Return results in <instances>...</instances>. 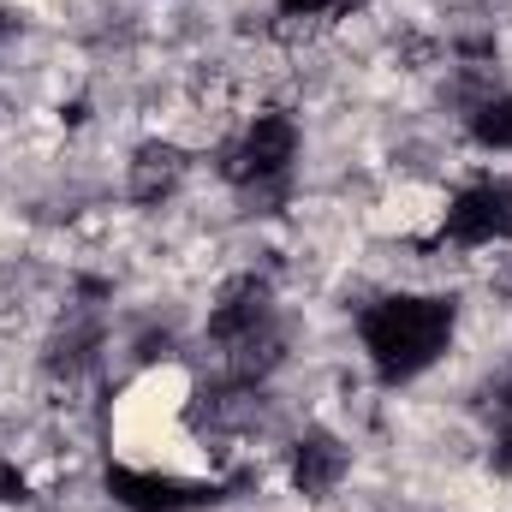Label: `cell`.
Returning <instances> with one entry per match:
<instances>
[{
  "instance_id": "obj_11",
  "label": "cell",
  "mask_w": 512,
  "mask_h": 512,
  "mask_svg": "<svg viewBox=\"0 0 512 512\" xmlns=\"http://www.w3.org/2000/svg\"><path fill=\"white\" fill-rule=\"evenodd\" d=\"M0 36H6V18H0Z\"/></svg>"
},
{
  "instance_id": "obj_8",
  "label": "cell",
  "mask_w": 512,
  "mask_h": 512,
  "mask_svg": "<svg viewBox=\"0 0 512 512\" xmlns=\"http://www.w3.org/2000/svg\"><path fill=\"white\" fill-rule=\"evenodd\" d=\"M471 137L489 143V149H512V96H489V102H477V114H471Z\"/></svg>"
},
{
  "instance_id": "obj_4",
  "label": "cell",
  "mask_w": 512,
  "mask_h": 512,
  "mask_svg": "<svg viewBox=\"0 0 512 512\" xmlns=\"http://www.w3.org/2000/svg\"><path fill=\"white\" fill-rule=\"evenodd\" d=\"M512 233V191L507 185H471L447 209V239L453 245H495Z\"/></svg>"
},
{
  "instance_id": "obj_3",
  "label": "cell",
  "mask_w": 512,
  "mask_h": 512,
  "mask_svg": "<svg viewBox=\"0 0 512 512\" xmlns=\"http://www.w3.org/2000/svg\"><path fill=\"white\" fill-rule=\"evenodd\" d=\"M292 149H298V131H292V120H286V114H262V120L245 131V143L233 149L227 179H239V185L280 179V173H286V161H292Z\"/></svg>"
},
{
  "instance_id": "obj_5",
  "label": "cell",
  "mask_w": 512,
  "mask_h": 512,
  "mask_svg": "<svg viewBox=\"0 0 512 512\" xmlns=\"http://www.w3.org/2000/svg\"><path fill=\"white\" fill-rule=\"evenodd\" d=\"M256 328H268V286L245 274V280H233L227 292H221V304H215V316H209V334L221 340V346H233V340H245Z\"/></svg>"
},
{
  "instance_id": "obj_10",
  "label": "cell",
  "mask_w": 512,
  "mask_h": 512,
  "mask_svg": "<svg viewBox=\"0 0 512 512\" xmlns=\"http://www.w3.org/2000/svg\"><path fill=\"white\" fill-rule=\"evenodd\" d=\"M286 12H310V6H322V0H280Z\"/></svg>"
},
{
  "instance_id": "obj_2",
  "label": "cell",
  "mask_w": 512,
  "mask_h": 512,
  "mask_svg": "<svg viewBox=\"0 0 512 512\" xmlns=\"http://www.w3.org/2000/svg\"><path fill=\"white\" fill-rule=\"evenodd\" d=\"M108 495L131 512H197L221 501V483H185V477H155V471H126L108 465Z\"/></svg>"
},
{
  "instance_id": "obj_6",
  "label": "cell",
  "mask_w": 512,
  "mask_h": 512,
  "mask_svg": "<svg viewBox=\"0 0 512 512\" xmlns=\"http://www.w3.org/2000/svg\"><path fill=\"white\" fill-rule=\"evenodd\" d=\"M340 477H346V447H340L334 435L310 429V435L298 441V453H292V483H298V495L322 501V495H328Z\"/></svg>"
},
{
  "instance_id": "obj_1",
  "label": "cell",
  "mask_w": 512,
  "mask_h": 512,
  "mask_svg": "<svg viewBox=\"0 0 512 512\" xmlns=\"http://www.w3.org/2000/svg\"><path fill=\"white\" fill-rule=\"evenodd\" d=\"M453 334V304L447 298H382L364 316V346L387 382H405L441 358Z\"/></svg>"
},
{
  "instance_id": "obj_9",
  "label": "cell",
  "mask_w": 512,
  "mask_h": 512,
  "mask_svg": "<svg viewBox=\"0 0 512 512\" xmlns=\"http://www.w3.org/2000/svg\"><path fill=\"white\" fill-rule=\"evenodd\" d=\"M501 411H507V429H501V447H495V465H501V471H512V382H507V393H501Z\"/></svg>"
},
{
  "instance_id": "obj_7",
  "label": "cell",
  "mask_w": 512,
  "mask_h": 512,
  "mask_svg": "<svg viewBox=\"0 0 512 512\" xmlns=\"http://www.w3.org/2000/svg\"><path fill=\"white\" fill-rule=\"evenodd\" d=\"M179 179H185V155L173 143H143L137 149V161H131V197L137 203H161Z\"/></svg>"
}]
</instances>
